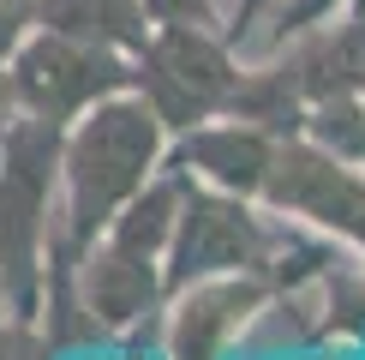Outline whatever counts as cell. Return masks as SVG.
Here are the masks:
<instances>
[{"label":"cell","mask_w":365,"mask_h":360,"mask_svg":"<svg viewBox=\"0 0 365 360\" xmlns=\"http://www.w3.org/2000/svg\"><path fill=\"white\" fill-rule=\"evenodd\" d=\"M150 24H227V0H144Z\"/></svg>","instance_id":"7c38bea8"},{"label":"cell","mask_w":365,"mask_h":360,"mask_svg":"<svg viewBox=\"0 0 365 360\" xmlns=\"http://www.w3.org/2000/svg\"><path fill=\"white\" fill-rule=\"evenodd\" d=\"M306 132L312 144L336 150L341 162H359L365 169V96H336V102H317V109L306 114Z\"/></svg>","instance_id":"30bf717a"},{"label":"cell","mask_w":365,"mask_h":360,"mask_svg":"<svg viewBox=\"0 0 365 360\" xmlns=\"http://www.w3.org/2000/svg\"><path fill=\"white\" fill-rule=\"evenodd\" d=\"M264 204L276 216L306 222V229L329 234L336 246L365 259V169L359 162H341L324 144H312L306 132L282 139V156H276Z\"/></svg>","instance_id":"8992f818"},{"label":"cell","mask_w":365,"mask_h":360,"mask_svg":"<svg viewBox=\"0 0 365 360\" xmlns=\"http://www.w3.org/2000/svg\"><path fill=\"white\" fill-rule=\"evenodd\" d=\"M30 12H36L42 30L96 42V49H114V54H138L144 36L156 30L144 0H36Z\"/></svg>","instance_id":"9c48e42d"},{"label":"cell","mask_w":365,"mask_h":360,"mask_svg":"<svg viewBox=\"0 0 365 360\" xmlns=\"http://www.w3.org/2000/svg\"><path fill=\"white\" fill-rule=\"evenodd\" d=\"M30 30H36V12L0 0V66H12V54H19V42L30 36Z\"/></svg>","instance_id":"4fadbf2b"},{"label":"cell","mask_w":365,"mask_h":360,"mask_svg":"<svg viewBox=\"0 0 365 360\" xmlns=\"http://www.w3.org/2000/svg\"><path fill=\"white\" fill-rule=\"evenodd\" d=\"M287 246V216L269 204L240 199V192L204 186V180L180 174V222L168 246V294L197 276H227V270H276Z\"/></svg>","instance_id":"277c9868"},{"label":"cell","mask_w":365,"mask_h":360,"mask_svg":"<svg viewBox=\"0 0 365 360\" xmlns=\"http://www.w3.org/2000/svg\"><path fill=\"white\" fill-rule=\"evenodd\" d=\"M174 222H180V174L168 169L66 264L72 289H78V300H84V312H90V324H96L102 342L132 336V330L162 319V306H168Z\"/></svg>","instance_id":"7a4b0ae2"},{"label":"cell","mask_w":365,"mask_h":360,"mask_svg":"<svg viewBox=\"0 0 365 360\" xmlns=\"http://www.w3.org/2000/svg\"><path fill=\"white\" fill-rule=\"evenodd\" d=\"M240 84H246V54L216 24H156L132 54V90L162 114L174 139L216 114H234Z\"/></svg>","instance_id":"3957f363"},{"label":"cell","mask_w":365,"mask_h":360,"mask_svg":"<svg viewBox=\"0 0 365 360\" xmlns=\"http://www.w3.org/2000/svg\"><path fill=\"white\" fill-rule=\"evenodd\" d=\"M276 156H282V132L257 126V120H246V114H216V120H204V126H192V132L174 139L168 169L264 204L269 174H276Z\"/></svg>","instance_id":"ba28073f"},{"label":"cell","mask_w":365,"mask_h":360,"mask_svg":"<svg viewBox=\"0 0 365 360\" xmlns=\"http://www.w3.org/2000/svg\"><path fill=\"white\" fill-rule=\"evenodd\" d=\"M359 12H365V0H359Z\"/></svg>","instance_id":"2e32d148"},{"label":"cell","mask_w":365,"mask_h":360,"mask_svg":"<svg viewBox=\"0 0 365 360\" xmlns=\"http://www.w3.org/2000/svg\"><path fill=\"white\" fill-rule=\"evenodd\" d=\"M19 114H24V109H19V90H12V72L0 66V132H6Z\"/></svg>","instance_id":"5bb4252c"},{"label":"cell","mask_w":365,"mask_h":360,"mask_svg":"<svg viewBox=\"0 0 365 360\" xmlns=\"http://www.w3.org/2000/svg\"><path fill=\"white\" fill-rule=\"evenodd\" d=\"M6 72H12V90H19V109L60 132L78 114H90L96 102L132 90V54L96 49V42L60 36V30H42V24L19 42Z\"/></svg>","instance_id":"5b68a950"},{"label":"cell","mask_w":365,"mask_h":360,"mask_svg":"<svg viewBox=\"0 0 365 360\" xmlns=\"http://www.w3.org/2000/svg\"><path fill=\"white\" fill-rule=\"evenodd\" d=\"M174 132L138 90L96 102L60 132V240L54 264H72L150 180L168 174ZM48 264V270H54Z\"/></svg>","instance_id":"6da1fadb"},{"label":"cell","mask_w":365,"mask_h":360,"mask_svg":"<svg viewBox=\"0 0 365 360\" xmlns=\"http://www.w3.org/2000/svg\"><path fill=\"white\" fill-rule=\"evenodd\" d=\"M276 282L264 270L197 276L162 306V360H234L240 336L269 312Z\"/></svg>","instance_id":"52a82bcc"},{"label":"cell","mask_w":365,"mask_h":360,"mask_svg":"<svg viewBox=\"0 0 365 360\" xmlns=\"http://www.w3.org/2000/svg\"><path fill=\"white\" fill-rule=\"evenodd\" d=\"M54 342L48 330H42V319H24V312L0 306V360H48Z\"/></svg>","instance_id":"8fae6325"},{"label":"cell","mask_w":365,"mask_h":360,"mask_svg":"<svg viewBox=\"0 0 365 360\" xmlns=\"http://www.w3.org/2000/svg\"><path fill=\"white\" fill-rule=\"evenodd\" d=\"M359 96H365V84H359Z\"/></svg>","instance_id":"e0dca14e"},{"label":"cell","mask_w":365,"mask_h":360,"mask_svg":"<svg viewBox=\"0 0 365 360\" xmlns=\"http://www.w3.org/2000/svg\"><path fill=\"white\" fill-rule=\"evenodd\" d=\"M227 6H234V0H227Z\"/></svg>","instance_id":"ac0fdd59"},{"label":"cell","mask_w":365,"mask_h":360,"mask_svg":"<svg viewBox=\"0 0 365 360\" xmlns=\"http://www.w3.org/2000/svg\"><path fill=\"white\" fill-rule=\"evenodd\" d=\"M6 6H36V0H6Z\"/></svg>","instance_id":"9a60e30c"}]
</instances>
